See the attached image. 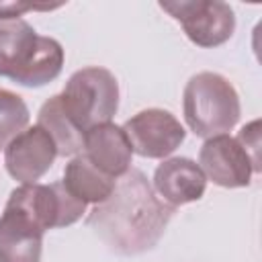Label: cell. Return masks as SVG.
I'll return each mask as SVG.
<instances>
[{"label":"cell","instance_id":"cell-4","mask_svg":"<svg viewBox=\"0 0 262 262\" xmlns=\"http://www.w3.org/2000/svg\"><path fill=\"white\" fill-rule=\"evenodd\" d=\"M61 102L72 121L86 133L111 123L119 108V82L106 68L90 66L74 72L61 92Z\"/></svg>","mask_w":262,"mask_h":262},{"label":"cell","instance_id":"cell-8","mask_svg":"<svg viewBox=\"0 0 262 262\" xmlns=\"http://www.w3.org/2000/svg\"><path fill=\"white\" fill-rule=\"evenodd\" d=\"M199 168L205 178L223 188H242L254 174L252 160L237 137L227 133L209 137L199 151Z\"/></svg>","mask_w":262,"mask_h":262},{"label":"cell","instance_id":"cell-17","mask_svg":"<svg viewBox=\"0 0 262 262\" xmlns=\"http://www.w3.org/2000/svg\"><path fill=\"white\" fill-rule=\"evenodd\" d=\"M55 6H41V4H29V2H0V18H18L27 10H53Z\"/></svg>","mask_w":262,"mask_h":262},{"label":"cell","instance_id":"cell-5","mask_svg":"<svg viewBox=\"0 0 262 262\" xmlns=\"http://www.w3.org/2000/svg\"><path fill=\"white\" fill-rule=\"evenodd\" d=\"M160 8L178 20L186 37L199 47L223 45L235 31L233 8L221 0L160 2Z\"/></svg>","mask_w":262,"mask_h":262},{"label":"cell","instance_id":"cell-16","mask_svg":"<svg viewBox=\"0 0 262 262\" xmlns=\"http://www.w3.org/2000/svg\"><path fill=\"white\" fill-rule=\"evenodd\" d=\"M237 141L244 145V149L248 151L252 166H254V174L262 172V164H260V121H252L250 125L242 127Z\"/></svg>","mask_w":262,"mask_h":262},{"label":"cell","instance_id":"cell-9","mask_svg":"<svg viewBox=\"0 0 262 262\" xmlns=\"http://www.w3.org/2000/svg\"><path fill=\"white\" fill-rule=\"evenodd\" d=\"M57 158L55 143L39 127H27L4 147V166L20 184H35Z\"/></svg>","mask_w":262,"mask_h":262},{"label":"cell","instance_id":"cell-1","mask_svg":"<svg viewBox=\"0 0 262 262\" xmlns=\"http://www.w3.org/2000/svg\"><path fill=\"white\" fill-rule=\"evenodd\" d=\"M176 209L166 205L139 170H127L106 201L94 205L86 223L108 250L135 256L151 250Z\"/></svg>","mask_w":262,"mask_h":262},{"label":"cell","instance_id":"cell-11","mask_svg":"<svg viewBox=\"0 0 262 262\" xmlns=\"http://www.w3.org/2000/svg\"><path fill=\"white\" fill-rule=\"evenodd\" d=\"M207 178L190 158H168L154 172V190L170 207L194 203L205 194Z\"/></svg>","mask_w":262,"mask_h":262},{"label":"cell","instance_id":"cell-12","mask_svg":"<svg viewBox=\"0 0 262 262\" xmlns=\"http://www.w3.org/2000/svg\"><path fill=\"white\" fill-rule=\"evenodd\" d=\"M82 154L104 174L121 178L131 168L133 147L123 127L115 123H104L86 131Z\"/></svg>","mask_w":262,"mask_h":262},{"label":"cell","instance_id":"cell-15","mask_svg":"<svg viewBox=\"0 0 262 262\" xmlns=\"http://www.w3.org/2000/svg\"><path fill=\"white\" fill-rule=\"evenodd\" d=\"M27 125L29 108L25 100L6 88H0V147H6L10 139L27 129Z\"/></svg>","mask_w":262,"mask_h":262},{"label":"cell","instance_id":"cell-7","mask_svg":"<svg viewBox=\"0 0 262 262\" xmlns=\"http://www.w3.org/2000/svg\"><path fill=\"white\" fill-rule=\"evenodd\" d=\"M123 131L135 154L141 158H166L186 137L180 121L164 108H145L125 121Z\"/></svg>","mask_w":262,"mask_h":262},{"label":"cell","instance_id":"cell-3","mask_svg":"<svg viewBox=\"0 0 262 262\" xmlns=\"http://www.w3.org/2000/svg\"><path fill=\"white\" fill-rule=\"evenodd\" d=\"M182 111L188 129L209 139L231 131L239 121L242 106L227 78L215 72H199L184 86Z\"/></svg>","mask_w":262,"mask_h":262},{"label":"cell","instance_id":"cell-14","mask_svg":"<svg viewBox=\"0 0 262 262\" xmlns=\"http://www.w3.org/2000/svg\"><path fill=\"white\" fill-rule=\"evenodd\" d=\"M37 125L51 137L55 143L57 156H78L84 149V131L72 121V117L66 113L61 94L51 96L43 102L37 115Z\"/></svg>","mask_w":262,"mask_h":262},{"label":"cell","instance_id":"cell-13","mask_svg":"<svg viewBox=\"0 0 262 262\" xmlns=\"http://www.w3.org/2000/svg\"><path fill=\"white\" fill-rule=\"evenodd\" d=\"M63 186L86 205H100L111 196L117 186V178L98 170L84 154L74 156L63 170Z\"/></svg>","mask_w":262,"mask_h":262},{"label":"cell","instance_id":"cell-2","mask_svg":"<svg viewBox=\"0 0 262 262\" xmlns=\"http://www.w3.org/2000/svg\"><path fill=\"white\" fill-rule=\"evenodd\" d=\"M63 68V47L23 18H0V76L29 88L45 86Z\"/></svg>","mask_w":262,"mask_h":262},{"label":"cell","instance_id":"cell-6","mask_svg":"<svg viewBox=\"0 0 262 262\" xmlns=\"http://www.w3.org/2000/svg\"><path fill=\"white\" fill-rule=\"evenodd\" d=\"M8 201L33 215L45 231L68 227L86 213V203L76 199L61 180L51 184H20L10 192Z\"/></svg>","mask_w":262,"mask_h":262},{"label":"cell","instance_id":"cell-10","mask_svg":"<svg viewBox=\"0 0 262 262\" xmlns=\"http://www.w3.org/2000/svg\"><path fill=\"white\" fill-rule=\"evenodd\" d=\"M43 233L33 215L6 201L0 217V262H41Z\"/></svg>","mask_w":262,"mask_h":262}]
</instances>
